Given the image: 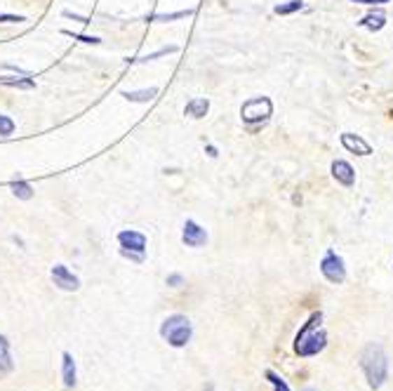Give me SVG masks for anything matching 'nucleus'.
I'll use <instances>...</instances> for the list:
<instances>
[{
  "instance_id": "1",
  "label": "nucleus",
  "mask_w": 393,
  "mask_h": 391,
  "mask_svg": "<svg viewBox=\"0 0 393 391\" xmlns=\"http://www.w3.org/2000/svg\"><path fill=\"white\" fill-rule=\"evenodd\" d=\"M320 323H323V311H315L299 328L297 337H294V351H297L301 358L318 356L320 351L327 347V332L323 330Z\"/></svg>"
},
{
  "instance_id": "2",
  "label": "nucleus",
  "mask_w": 393,
  "mask_h": 391,
  "mask_svg": "<svg viewBox=\"0 0 393 391\" xmlns=\"http://www.w3.org/2000/svg\"><path fill=\"white\" fill-rule=\"evenodd\" d=\"M360 368L367 377V384L370 389H382L386 377H389V361H386V354L379 344H367L360 354Z\"/></svg>"
},
{
  "instance_id": "3",
  "label": "nucleus",
  "mask_w": 393,
  "mask_h": 391,
  "mask_svg": "<svg viewBox=\"0 0 393 391\" xmlns=\"http://www.w3.org/2000/svg\"><path fill=\"white\" fill-rule=\"evenodd\" d=\"M191 335H193L191 320L182 316V313H175V316L165 318L163 325H160V337L175 349L186 347V344L191 342Z\"/></svg>"
},
{
  "instance_id": "4",
  "label": "nucleus",
  "mask_w": 393,
  "mask_h": 391,
  "mask_svg": "<svg viewBox=\"0 0 393 391\" xmlns=\"http://www.w3.org/2000/svg\"><path fill=\"white\" fill-rule=\"evenodd\" d=\"M271 113H273V104L269 97H252V99L245 101L243 108H241L243 123H248L250 127L266 123V120L271 118Z\"/></svg>"
},
{
  "instance_id": "5",
  "label": "nucleus",
  "mask_w": 393,
  "mask_h": 391,
  "mask_svg": "<svg viewBox=\"0 0 393 391\" xmlns=\"http://www.w3.org/2000/svg\"><path fill=\"white\" fill-rule=\"evenodd\" d=\"M320 273H323L330 283H344V280H346L344 260H341L334 250H327L323 262H320Z\"/></svg>"
},
{
  "instance_id": "6",
  "label": "nucleus",
  "mask_w": 393,
  "mask_h": 391,
  "mask_svg": "<svg viewBox=\"0 0 393 391\" xmlns=\"http://www.w3.org/2000/svg\"><path fill=\"white\" fill-rule=\"evenodd\" d=\"M52 280L57 287H62V290H66V292H76L80 287V278L73 271H69L64 264L52 266Z\"/></svg>"
},
{
  "instance_id": "7",
  "label": "nucleus",
  "mask_w": 393,
  "mask_h": 391,
  "mask_svg": "<svg viewBox=\"0 0 393 391\" xmlns=\"http://www.w3.org/2000/svg\"><path fill=\"white\" fill-rule=\"evenodd\" d=\"M182 241H184V246H189V248H201L208 243V232H205L201 224H196L193 220H186Z\"/></svg>"
},
{
  "instance_id": "8",
  "label": "nucleus",
  "mask_w": 393,
  "mask_h": 391,
  "mask_svg": "<svg viewBox=\"0 0 393 391\" xmlns=\"http://www.w3.org/2000/svg\"><path fill=\"white\" fill-rule=\"evenodd\" d=\"M118 243H120V248L122 250H127V253H139V255H144V250H146V236L144 234H139V232H120L118 234Z\"/></svg>"
},
{
  "instance_id": "9",
  "label": "nucleus",
  "mask_w": 393,
  "mask_h": 391,
  "mask_svg": "<svg viewBox=\"0 0 393 391\" xmlns=\"http://www.w3.org/2000/svg\"><path fill=\"white\" fill-rule=\"evenodd\" d=\"M341 146H344L349 153H356V156H370L372 153V146L367 144L360 134H353V132L341 134Z\"/></svg>"
},
{
  "instance_id": "10",
  "label": "nucleus",
  "mask_w": 393,
  "mask_h": 391,
  "mask_svg": "<svg viewBox=\"0 0 393 391\" xmlns=\"http://www.w3.org/2000/svg\"><path fill=\"white\" fill-rule=\"evenodd\" d=\"M332 177L337 179L341 187H353V182H356V172L346 160H334L332 163Z\"/></svg>"
},
{
  "instance_id": "11",
  "label": "nucleus",
  "mask_w": 393,
  "mask_h": 391,
  "mask_svg": "<svg viewBox=\"0 0 393 391\" xmlns=\"http://www.w3.org/2000/svg\"><path fill=\"white\" fill-rule=\"evenodd\" d=\"M62 382L66 389H73L76 382H78V373H76V361L69 351L62 354Z\"/></svg>"
},
{
  "instance_id": "12",
  "label": "nucleus",
  "mask_w": 393,
  "mask_h": 391,
  "mask_svg": "<svg viewBox=\"0 0 393 391\" xmlns=\"http://www.w3.org/2000/svg\"><path fill=\"white\" fill-rule=\"evenodd\" d=\"M12 370H15V361L10 354V342L5 335H0V380H5Z\"/></svg>"
},
{
  "instance_id": "13",
  "label": "nucleus",
  "mask_w": 393,
  "mask_h": 391,
  "mask_svg": "<svg viewBox=\"0 0 393 391\" xmlns=\"http://www.w3.org/2000/svg\"><path fill=\"white\" fill-rule=\"evenodd\" d=\"M358 24L367 31H382L386 27V15L384 12H370V15H365Z\"/></svg>"
},
{
  "instance_id": "14",
  "label": "nucleus",
  "mask_w": 393,
  "mask_h": 391,
  "mask_svg": "<svg viewBox=\"0 0 393 391\" xmlns=\"http://www.w3.org/2000/svg\"><path fill=\"white\" fill-rule=\"evenodd\" d=\"M208 108H210V101H208V99L196 97V99H191L189 104H186V116H191V118H203L205 113H208Z\"/></svg>"
},
{
  "instance_id": "15",
  "label": "nucleus",
  "mask_w": 393,
  "mask_h": 391,
  "mask_svg": "<svg viewBox=\"0 0 393 391\" xmlns=\"http://www.w3.org/2000/svg\"><path fill=\"white\" fill-rule=\"evenodd\" d=\"M10 189H12V194H15L17 198H22V201H29V198L34 196V189H31V184L29 182H22V179H12Z\"/></svg>"
},
{
  "instance_id": "16",
  "label": "nucleus",
  "mask_w": 393,
  "mask_h": 391,
  "mask_svg": "<svg viewBox=\"0 0 393 391\" xmlns=\"http://www.w3.org/2000/svg\"><path fill=\"white\" fill-rule=\"evenodd\" d=\"M158 94L156 87H149V90H137V92H125L122 97L130 99V101H151L153 97Z\"/></svg>"
},
{
  "instance_id": "17",
  "label": "nucleus",
  "mask_w": 393,
  "mask_h": 391,
  "mask_svg": "<svg viewBox=\"0 0 393 391\" xmlns=\"http://www.w3.org/2000/svg\"><path fill=\"white\" fill-rule=\"evenodd\" d=\"M0 83H3V85H12V87H24V90L36 87V83L31 78H12V76H3Z\"/></svg>"
},
{
  "instance_id": "18",
  "label": "nucleus",
  "mask_w": 393,
  "mask_h": 391,
  "mask_svg": "<svg viewBox=\"0 0 393 391\" xmlns=\"http://www.w3.org/2000/svg\"><path fill=\"white\" fill-rule=\"evenodd\" d=\"M301 8H304V3H301V0H287V3L278 5L273 12H276V15H292V12H299Z\"/></svg>"
},
{
  "instance_id": "19",
  "label": "nucleus",
  "mask_w": 393,
  "mask_h": 391,
  "mask_svg": "<svg viewBox=\"0 0 393 391\" xmlns=\"http://www.w3.org/2000/svg\"><path fill=\"white\" fill-rule=\"evenodd\" d=\"M266 380L273 384V391H292L290 389V384L283 380L278 373H273V370H266Z\"/></svg>"
},
{
  "instance_id": "20",
  "label": "nucleus",
  "mask_w": 393,
  "mask_h": 391,
  "mask_svg": "<svg viewBox=\"0 0 393 391\" xmlns=\"http://www.w3.org/2000/svg\"><path fill=\"white\" fill-rule=\"evenodd\" d=\"M15 132V120L10 116H0V137H10Z\"/></svg>"
},
{
  "instance_id": "21",
  "label": "nucleus",
  "mask_w": 393,
  "mask_h": 391,
  "mask_svg": "<svg viewBox=\"0 0 393 391\" xmlns=\"http://www.w3.org/2000/svg\"><path fill=\"white\" fill-rule=\"evenodd\" d=\"M191 10H182V12H172V15H156L153 17V22H172V19H184L189 17Z\"/></svg>"
},
{
  "instance_id": "22",
  "label": "nucleus",
  "mask_w": 393,
  "mask_h": 391,
  "mask_svg": "<svg viewBox=\"0 0 393 391\" xmlns=\"http://www.w3.org/2000/svg\"><path fill=\"white\" fill-rule=\"evenodd\" d=\"M184 283V278L179 273H172V276H167V285H172V287H177V285H182Z\"/></svg>"
},
{
  "instance_id": "23",
  "label": "nucleus",
  "mask_w": 393,
  "mask_h": 391,
  "mask_svg": "<svg viewBox=\"0 0 393 391\" xmlns=\"http://www.w3.org/2000/svg\"><path fill=\"white\" fill-rule=\"evenodd\" d=\"M0 22H8V24H12V22H24V17H15V15H0Z\"/></svg>"
},
{
  "instance_id": "24",
  "label": "nucleus",
  "mask_w": 393,
  "mask_h": 391,
  "mask_svg": "<svg viewBox=\"0 0 393 391\" xmlns=\"http://www.w3.org/2000/svg\"><path fill=\"white\" fill-rule=\"evenodd\" d=\"M351 3H365V5H379V3H389V0H351Z\"/></svg>"
}]
</instances>
